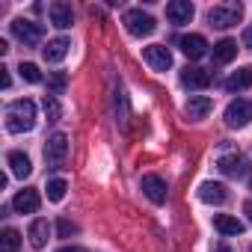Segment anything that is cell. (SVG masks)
I'll return each mask as SVG.
<instances>
[{
	"instance_id": "obj_32",
	"label": "cell",
	"mask_w": 252,
	"mask_h": 252,
	"mask_svg": "<svg viewBox=\"0 0 252 252\" xmlns=\"http://www.w3.org/2000/svg\"><path fill=\"white\" fill-rule=\"evenodd\" d=\"M214 252H234V249H231V246H225V243H217V246H214Z\"/></svg>"
},
{
	"instance_id": "obj_2",
	"label": "cell",
	"mask_w": 252,
	"mask_h": 252,
	"mask_svg": "<svg viewBox=\"0 0 252 252\" xmlns=\"http://www.w3.org/2000/svg\"><path fill=\"white\" fill-rule=\"evenodd\" d=\"M122 24H125V30H128L131 36H152L155 30H158V21L149 15V12H143V9H128L125 12V18H122Z\"/></svg>"
},
{
	"instance_id": "obj_20",
	"label": "cell",
	"mask_w": 252,
	"mask_h": 252,
	"mask_svg": "<svg viewBox=\"0 0 252 252\" xmlns=\"http://www.w3.org/2000/svg\"><path fill=\"white\" fill-rule=\"evenodd\" d=\"M249 86H252V65L237 68V71L225 80V89H228V92H240V89H249Z\"/></svg>"
},
{
	"instance_id": "obj_4",
	"label": "cell",
	"mask_w": 252,
	"mask_h": 252,
	"mask_svg": "<svg viewBox=\"0 0 252 252\" xmlns=\"http://www.w3.org/2000/svg\"><path fill=\"white\" fill-rule=\"evenodd\" d=\"M252 122V101L249 98H237L225 107V125L228 128H246Z\"/></svg>"
},
{
	"instance_id": "obj_12",
	"label": "cell",
	"mask_w": 252,
	"mask_h": 252,
	"mask_svg": "<svg viewBox=\"0 0 252 252\" xmlns=\"http://www.w3.org/2000/svg\"><path fill=\"white\" fill-rule=\"evenodd\" d=\"M181 83H184L187 89H208V86H211V71L196 68V65H187V68L181 71Z\"/></svg>"
},
{
	"instance_id": "obj_23",
	"label": "cell",
	"mask_w": 252,
	"mask_h": 252,
	"mask_svg": "<svg viewBox=\"0 0 252 252\" xmlns=\"http://www.w3.org/2000/svg\"><path fill=\"white\" fill-rule=\"evenodd\" d=\"M18 246H21V234L15 228H6L0 234V252H18Z\"/></svg>"
},
{
	"instance_id": "obj_19",
	"label": "cell",
	"mask_w": 252,
	"mask_h": 252,
	"mask_svg": "<svg viewBox=\"0 0 252 252\" xmlns=\"http://www.w3.org/2000/svg\"><path fill=\"white\" fill-rule=\"evenodd\" d=\"M48 234H51L48 220H33V222H30V228H27V237H30V243H33L36 249H42V246L48 243Z\"/></svg>"
},
{
	"instance_id": "obj_16",
	"label": "cell",
	"mask_w": 252,
	"mask_h": 252,
	"mask_svg": "<svg viewBox=\"0 0 252 252\" xmlns=\"http://www.w3.org/2000/svg\"><path fill=\"white\" fill-rule=\"evenodd\" d=\"M214 228L220 231V234H225V237H234V234H243V222L237 220V217H228V214H217L214 217Z\"/></svg>"
},
{
	"instance_id": "obj_22",
	"label": "cell",
	"mask_w": 252,
	"mask_h": 252,
	"mask_svg": "<svg viewBox=\"0 0 252 252\" xmlns=\"http://www.w3.org/2000/svg\"><path fill=\"white\" fill-rule=\"evenodd\" d=\"M234 57H237V42L234 39H222V42L214 45V60L217 63H231Z\"/></svg>"
},
{
	"instance_id": "obj_5",
	"label": "cell",
	"mask_w": 252,
	"mask_h": 252,
	"mask_svg": "<svg viewBox=\"0 0 252 252\" xmlns=\"http://www.w3.org/2000/svg\"><path fill=\"white\" fill-rule=\"evenodd\" d=\"M12 36L24 45H39L42 36H45V27L36 24V21H24V18H15L12 21Z\"/></svg>"
},
{
	"instance_id": "obj_28",
	"label": "cell",
	"mask_w": 252,
	"mask_h": 252,
	"mask_svg": "<svg viewBox=\"0 0 252 252\" xmlns=\"http://www.w3.org/2000/svg\"><path fill=\"white\" fill-rule=\"evenodd\" d=\"M57 231H60V237H71V234L77 231V225L68 222V220H60V222H57Z\"/></svg>"
},
{
	"instance_id": "obj_14",
	"label": "cell",
	"mask_w": 252,
	"mask_h": 252,
	"mask_svg": "<svg viewBox=\"0 0 252 252\" xmlns=\"http://www.w3.org/2000/svg\"><path fill=\"white\" fill-rule=\"evenodd\" d=\"M68 48H71V42H68L65 36H60V39H51V42L42 48V57H45V63H63L65 54H68Z\"/></svg>"
},
{
	"instance_id": "obj_25",
	"label": "cell",
	"mask_w": 252,
	"mask_h": 252,
	"mask_svg": "<svg viewBox=\"0 0 252 252\" xmlns=\"http://www.w3.org/2000/svg\"><path fill=\"white\" fill-rule=\"evenodd\" d=\"M21 77L27 80V83H42V71H39V65H33V63H21Z\"/></svg>"
},
{
	"instance_id": "obj_11",
	"label": "cell",
	"mask_w": 252,
	"mask_h": 252,
	"mask_svg": "<svg viewBox=\"0 0 252 252\" xmlns=\"http://www.w3.org/2000/svg\"><path fill=\"white\" fill-rule=\"evenodd\" d=\"M193 3L190 0H172V3H166V18L172 24H190L193 21Z\"/></svg>"
},
{
	"instance_id": "obj_10",
	"label": "cell",
	"mask_w": 252,
	"mask_h": 252,
	"mask_svg": "<svg viewBox=\"0 0 252 252\" xmlns=\"http://www.w3.org/2000/svg\"><path fill=\"white\" fill-rule=\"evenodd\" d=\"M140 187H143V193H146L155 205H163V202H166V181H163L160 175H143Z\"/></svg>"
},
{
	"instance_id": "obj_33",
	"label": "cell",
	"mask_w": 252,
	"mask_h": 252,
	"mask_svg": "<svg viewBox=\"0 0 252 252\" xmlns=\"http://www.w3.org/2000/svg\"><path fill=\"white\" fill-rule=\"evenodd\" d=\"M246 214H249V220H252V202H246Z\"/></svg>"
},
{
	"instance_id": "obj_7",
	"label": "cell",
	"mask_w": 252,
	"mask_h": 252,
	"mask_svg": "<svg viewBox=\"0 0 252 252\" xmlns=\"http://www.w3.org/2000/svg\"><path fill=\"white\" fill-rule=\"evenodd\" d=\"M65 155H68V137L65 134H54L48 140V146H45V160L51 166H60L65 160Z\"/></svg>"
},
{
	"instance_id": "obj_26",
	"label": "cell",
	"mask_w": 252,
	"mask_h": 252,
	"mask_svg": "<svg viewBox=\"0 0 252 252\" xmlns=\"http://www.w3.org/2000/svg\"><path fill=\"white\" fill-rule=\"evenodd\" d=\"M45 113H48V119H51V122H57V119H60V104H57V98H54V95H45Z\"/></svg>"
},
{
	"instance_id": "obj_31",
	"label": "cell",
	"mask_w": 252,
	"mask_h": 252,
	"mask_svg": "<svg viewBox=\"0 0 252 252\" xmlns=\"http://www.w3.org/2000/svg\"><path fill=\"white\" fill-rule=\"evenodd\" d=\"M57 252H86L83 246H63V249H57Z\"/></svg>"
},
{
	"instance_id": "obj_17",
	"label": "cell",
	"mask_w": 252,
	"mask_h": 252,
	"mask_svg": "<svg viewBox=\"0 0 252 252\" xmlns=\"http://www.w3.org/2000/svg\"><path fill=\"white\" fill-rule=\"evenodd\" d=\"M71 21H74V12H71L68 3H51V24H54V27L68 30Z\"/></svg>"
},
{
	"instance_id": "obj_1",
	"label": "cell",
	"mask_w": 252,
	"mask_h": 252,
	"mask_svg": "<svg viewBox=\"0 0 252 252\" xmlns=\"http://www.w3.org/2000/svg\"><path fill=\"white\" fill-rule=\"evenodd\" d=\"M33 125H36V104L30 98L12 101L9 110H6V131L24 134V131H33Z\"/></svg>"
},
{
	"instance_id": "obj_18",
	"label": "cell",
	"mask_w": 252,
	"mask_h": 252,
	"mask_svg": "<svg viewBox=\"0 0 252 252\" xmlns=\"http://www.w3.org/2000/svg\"><path fill=\"white\" fill-rule=\"evenodd\" d=\"M184 110H187V116H190V119H205V116L214 110V101H211L208 95H193V98L187 101V107H184Z\"/></svg>"
},
{
	"instance_id": "obj_3",
	"label": "cell",
	"mask_w": 252,
	"mask_h": 252,
	"mask_svg": "<svg viewBox=\"0 0 252 252\" xmlns=\"http://www.w3.org/2000/svg\"><path fill=\"white\" fill-rule=\"evenodd\" d=\"M240 15H243V6H240V3H222V6H214V9L208 12V21H211L214 27L225 30V27H234V24L240 21Z\"/></svg>"
},
{
	"instance_id": "obj_30",
	"label": "cell",
	"mask_w": 252,
	"mask_h": 252,
	"mask_svg": "<svg viewBox=\"0 0 252 252\" xmlns=\"http://www.w3.org/2000/svg\"><path fill=\"white\" fill-rule=\"evenodd\" d=\"M243 48H249V51H252V27H246V30H243Z\"/></svg>"
},
{
	"instance_id": "obj_6",
	"label": "cell",
	"mask_w": 252,
	"mask_h": 252,
	"mask_svg": "<svg viewBox=\"0 0 252 252\" xmlns=\"http://www.w3.org/2000/svg\"><path fill=\"white\" fill-rule=\"evenodd\" d=\"M143 60H146L155 71H166V68L172 65V54H169V48H163V45H149V48H143Z\"/></svg>"
},
{
	"instance_id": "obj_15",
	"label": "cell",
	"mask_w": 252,
	"mask_h": 252,
	"mask_svg": "<svg viewBox=\"0 0 252 252\" xmlns=\"http://www.w3.org/2000/svg\"><path fill=\"white\" fill-rule=\"evenodd\" d=\"M199 199L208 202V205H222V202L228 199V193H225L222 184H217V181H205V184L199 187Z\"/></svg>"
},
{
	"instance_id": "obj_8",
	"label": "cell",
	"mask_w": 252,
	"mask_h": 252,
	"mask_svg": "<svg viewBox=\"0 0 252 252\" xmlns=\"http://www.w3.org/2000/svg\"><path fill=\"white\" fill-rule=\"evenodd\" d=\"M178 48H181V54L190 57V60H202V57L208 54V42H205V36H199V33L181 36V39H178Z\"/></svg>"
},
{
	"instance_id": "obj_24",
	"label": "cell",
	"mask_w": 252,
	"mask_h": 252,
	"mask_svg": "<svg viewBox=\"0 0 252 252\" xmlns=\"http://www.w3.org/2000/svg\"><path fill=\"white\" fill-rule=\"evenodd\" d=\"M65 190H68V184H65L63 178H54V181L48 184V199H51V202H63V199H65Z\"/></svg>"
},
{
	"instance_id": "obj_29",
	"label": "cell",
	"mask_w": 252,
	"mask_h": 252,
	"mask_svg": "<svg viewBox=\"0 0 252 252\" xmlns=\"http://www.w3.org/2000/svg\"><path fill=\"white\" fill-rule=\"evenodd\" d=\"M0 86L9 89V68H0Z\"/></svg>"
},
{
	"instance_id": "obj_34",
	"label": "cell",
	"mask_w": 252,
	"mask_h": 252,
	"mask_svg": "<svg viewBox=\"0 0 252 252\" xmlns=\"http://www.w3.org/2000/svg\"><path fill=\"white\" fill-rule=\"evenodd\" d=\"M249 252H252V249H249Z\"/></svg>"
},
{
	"instance_id": "obj_27",
	"label": "cell",
	"mask_w": 252,
	"mask_h": 252,
	"mask_svg": "<svg viewBox=\"0 0 252 252\" xmlns=\"http://www.w3.org/2000/svg\"><path fill=\"white\" fill-rule=\"evenodd\" d=\"M48 86H51V95H63V89H65V74H51Z\"/></svg>"
},
{
	"instance_id": "obj_9",
	"label": "cell",
	"mask_w": 252,
	"mask_h": 252,
	"mask_svg": "<svg viewBox=\"0 0 252 252\" xmlns=\"http://www.w3.org/2000/svg\"><path fill=\"white\" fill-rule=\"evenodd\" d=\"M217 169H220L222 175H228V178H240V175L249 172V163H246V158H240V155H225V158L217 160Z\"/></svg>"
},
{
	"instance_id": "obj_21",
	"label": "cell",
	"mask_w": 252,
	"mask_h": 252,
	"mask_svg": "<svg viewBox=\"0 0 252 252\" xmlns=\"http://www.w3.org/2000/svg\"><path fill=\"white\" fill-rule=\"evenodd\" d=\"M9 169H12V175H15V178H27V175L33 172V163H30V158H27V155L12 152V155H9Z\"/></svg>"
},
{
	"instance_id": "obj_13",
	"label": "cell",
	"mask_w": 252,
	"mask_h": 252,
	"mask_svg": "<svg viewBox=\"0 0 252 252\" xmlns=\"http://www.w3.org/2000/svg\"><path fill=\"white\" fill-rule=\"evenodd\" d=\"M39 205H42V199H39V193L30 190V187H24V190L15 193V199H12V208H15L18 214H36Z\"/></svg>"
}]
</instances>
